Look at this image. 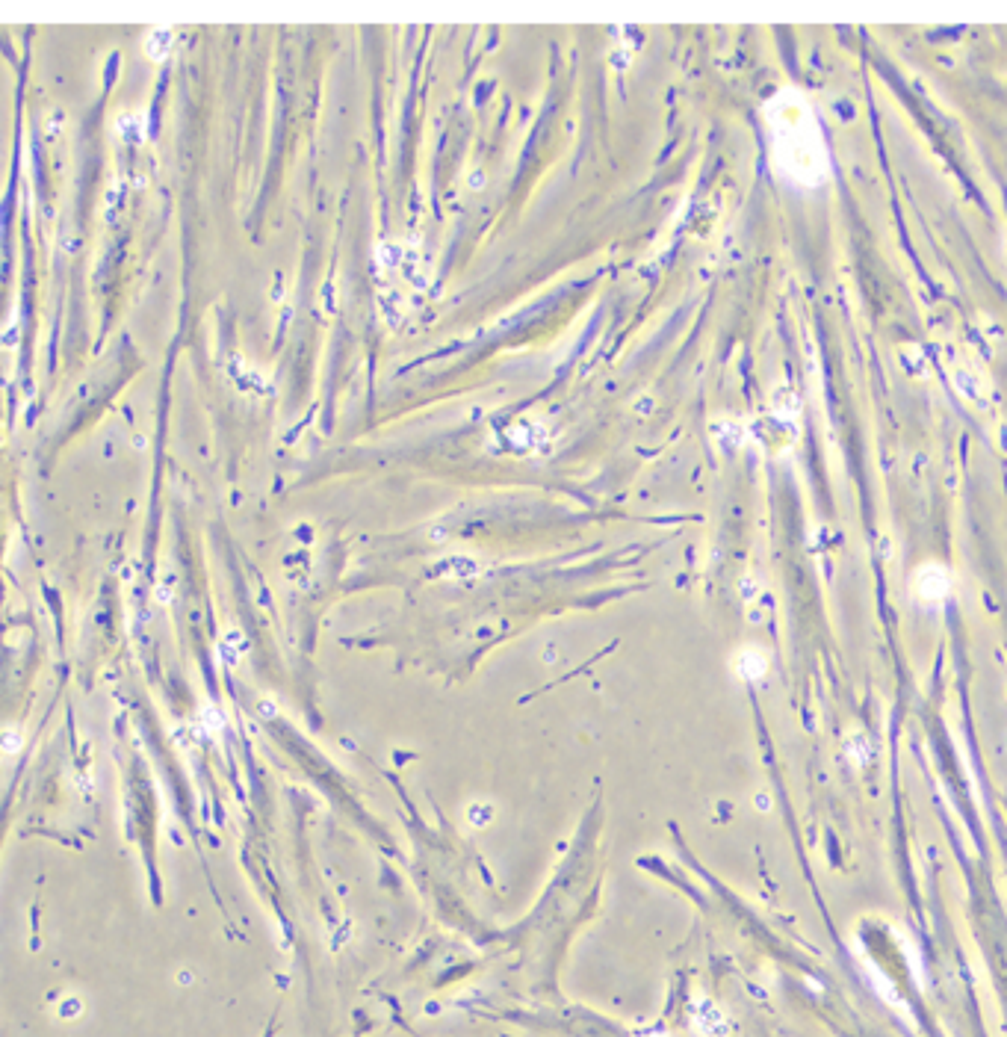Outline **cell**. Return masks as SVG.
<instances>
[{"label": "cell", "mask_w": 1007, "mask_h": 1037, "mask_svg": "<svg viewBox=\"0 0 1007 1037\" xmlns=\"http://www.w3.org/2000/svg\"><path fill=\"white\" fill-rule=\"evenodd\" d=\"M768 157L774 172L795 190H819L830 181V151L813 104L795 86L780 89L765 104Z\"/></svg>", "instance_id": "cell-1"}, {"label": "cell", "mask_w": 1007, "mask_h": 1037, "mask_svg": "<svg viewBox=\"0 0 1007 1037\" xmlns=\"http://www.w3.org/2000/svg\"><path fill=\"white\" fill-rule=\"evenodd\" d=\"M913 591L919 600L925 603H940L951 594V577L940 562H925L916 574H913Z\"/></svg>", "instance_id": "cell-2"}, {"label": "cell", "mask_w": 1007, "mask_h": 1037, "mask_svg": "<svg viewBox=\"0 0 1007 1037\" xmlns=\"http://www.w3.org/2000/svg\"><path fill=\"white\" fill-rule=\"evenodd\" d=\"M733 671H736L742 680L754 683V680H762V677H765V671H768V659H765V653H762V650L742 648L739 653H736V656H733Z\"/></svg>", "instance_id": "cell-3"}, {"label": "cell", "mask_w": 1007, "mask_h": 1037, "mask_svg": "<svg viewBox=\"0 0 1007 1037\" xmlns=\"http://www.w3.org/2000/svg\"><path fill=\"white\" fill-rule=\"evenodd\" d=\"M172 51V30L169 27H154L145 39V54L154 63H163Z\"/></svg>", "instance_id": "cell-4"}]
</instances>
